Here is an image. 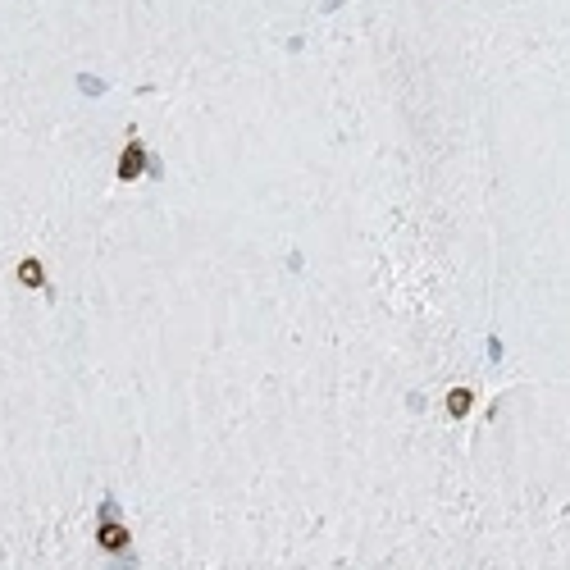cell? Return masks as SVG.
<instances>
[{
  "mask_svg": "<svg viewBox=\"0 0 570 570\" xmlns=\"http://www.w3.org/2000/svg\"><path fill=\"white\" fill-rule=\"evenodd\" d=\"M141 164H146V151H141V141L133 137V141H128V151H124V160H119V178H137Z\"/></svg>",
  "mask_w": 570,
  "mask_h": 570,
  "instance_id": "obj_1",
  "label": "cell"
},
{
  "mask_svg": "<svg viewBox=\"0 0 570 570\" xmlns=\"http://www.w3.org/2000/svg\"><path fill=\"white\" fill-rule=\"evenodd\" d=\"M447 411H452V415H466V411H470V388H456L452 397H447Z\"/></svg>",
  "mask_w": 570,
  "mask_h": 570,
  "instance_id": "obj_2",
  "label": "cell"
},
{
  "mask_svg": "<svg viewBox=\"0 0 570 570\" xmlns=\"http://www.w3.org/2000/svg\"><path fill=\"white\" fill-rule=\"evenodd\" d=\"M18 274H23L28 288H37V283H41V265H37V260H23V265H18Z\"/></svg>",
  "mask_w": 570,
  "mask_h": 570,
  "instance_id": "obj_3",
  "label": "cell"
}]
</instances>
